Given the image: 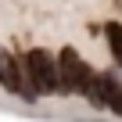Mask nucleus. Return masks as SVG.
Listing matches in <instances>:
<instances>
[{"mask_svg": "<svg viewBox=\"0 0 122 122\" xmlns=\"http://www.w3.org/2000/svg\"><path fill=\"white\" fill-rule=\"evenodd\" d=\"M0 86H4L7 93H15V97H22V101H36V93L29 90V83H25V72H22V61L11 54V50H0Z\"/></svg>", "mask_w": 122, "mask_h": 122, "instance_id": "3", "label": "nucleus"}, {"mask_svg": "<svg viewBox=\"0 0 122 122\" xmlns=\"http://www.w3.org/2000/svg\"><path fill=\"white\" fill-rule=\"evenodd\" d=\"M93 90H97V101H101V108H108V111H115L118 118H122V83H118V76L115 72H93Z\"/></svg>", "mask_w": 122, "mask_h": 122, "instance_id": "4", "label": "nucleus"}, {"mask_svg": "<svg viewBox=\"0 0 122 122\" xmlns=\"http://www.w3.org/2000/svg\"><path fill=\"white\" fill-rule=\"evenodd\" d=\"M54 68H57V93H86V86L93 79V68L72 47H65L54 57Z\"/></svg>", "mask_w": 122, "mask_h": 122, "instance_id": "1", "label": "nucleus"}, {"mask_svg": "<svg viewBox=\"0 0 122 122\" xmlns=\"http://www.w3.org/2000/svg\"><path fill=\"white\" fill-rule=\"evenodd\" d=\"M22 72H25V83L29 90L40 97V93H57V68H54V57L40 47H32L25 57H22Z\"/></svg>", "mask_w": 122, "mask_h": 122, "instance_id": "2", "label": "nucleus"}, {"mask_svg": "<svg viewBox=\"0 0 122 122\" xmlns=\"http://www.w3.org/2000/svg\"><path fill=\"white\" fill-rule=\"evenodd\" d=\"M104 36H108V47H111V57L115 65H122V22H104Z\"/></svg>", "mask_w": 122, "mask_h": 122, "instance_id": "5", "label": "nucleus"}]
</instances>
